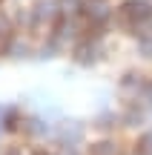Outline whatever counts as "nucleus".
Segmentation results:
<instances>
[{
	"label": "nucleus",
	"instance_id": "4",
	"mask_svg": "<svg viewBox=\"0 0 152 155\" xmlns=\"http://www.w3.org/2000/svg\"><path fill=\"white\" fill-rule=\"evenodd\" d=\"M95 46H92L89 43V40H83V43H78V46H75V61H78V63H83V66H89V63H95Z\"/></svg>",
	"mask_w": 152,
	"mask_h": 155
},
{
	"label": "nucleus",
	"instance_id": "5",
	"mask_svg": "<svg viewBox=\"0 0 152 155\" xmlns=\"http://www.w3.org/2000/svg\"><path fill=\"white\" fill-rule=\"evenodd\" d=\"M6 55L9 58H29L32 55V49H29V43H23V40H6Z\"/></svg>",
	"mask_w": 152,
	"mask_h": 155
},
{
	"label": "nucleus",
	"instance_id": "15",
	"mask_svg": "<svg viewBox=\"0 0 152 155\" xmlns=\"http://www.w3.org/2000/svg\"><path fill=\"white\" fill-rule=\"evenodd\" d=\"M141 150H144V152H152V132H147V135L141 138Z\"/></svg>",
	"mask_w": 152,
	"mask_h": 155
},
{
	"label": "nucleus",
	"instance_id": "1",
	"mask_svg": "<svg viewBox=\"0 0 152 155\" xmlns=\"http://www.w3.org/2000/svg\"><path fill=\"white\" fill-rule=\"evenodd\" d=\"M121 12H124L132 23H144V20L152 17V6L147 3V0H126V3L121 6Z\"/></svg>",
	"mask_w": 152,
	"mask_h": 155
},
{
	"label": "nucleus",
	"instance_id": "7",
	"mask_svg": "<svg viewBox=\"0 0 152 155\" xmlns=\"http://www.w3.org/2000/svg\"><path fill=\"white\" fill-rule=\"evenodd\" d=\"M26 132L34 135V138H40V135L49 132V124H46L43 118H29V121H26Z\"/></svg>",
	"mask_w": 152,
	"mask_h": 155
},
{
	"label": "nucleus",
	"instance_id": "9",
	"mask_svg": "<svg viewBox=\"0 0 152 155\" xmlns=\"http://www.w3.org/2000/svg\"><path fill=\"white\" fill-rule=\"evenodd\" d=\"M17 124H20V118H17L15 109H3V129H17Z\"/></svg>",
	"mask_w": 152,
	"mask_h": 155
},
{
	"label": "nucleus",
	"instance_id": "11",
	"mask_svg": "<svg viewBox=\"0 0 152 155\" xmlns=\"http://www.w3.org/2000/svg\"><path fill=\"white\" fill-rule=\"evenodd\" d=\"M138 49H141L144 58H152V38H149V35H141V40H138Z\"/></svg>",
	"mask_w": 152,
	"mask_h": 155
},
{
	"label": "nucleus",
	"instance_id": "3",
	"mask_svg": "<svg viewBox=\"0 0 152 155\" xmlns=\"http://www.w3.org/2000/svg\"><path fill=\"white\" fill-rule=\"evenodd\" d=\"M32 12H34V23H52L57 15H60V12H57V6L52 3V0H40Z\"/></svg>",
	"mask_w": 152,
	"mask_h": 155
},
{
	"label": "nucleus",
	"instance_id": "13",
	"mask_svg": "<svg viewBox=\"0 0 152 155\" xmlns=\"http://www.w3.org/2000/svg\"><path fill=\"white\" fill-rule=\"evenodd\" d=\"M9 32H11L9 17H6V15H0V38H3V40H9Z\"/></svg>",
	"mask_w": 152,
	"mask_h": 155
},
{
	"label": "nucleus",
	"instance_id": "12",
	"mask_svg": "<svg viewBox=\"0 0 152 155\" xmlns=\"http://www.w3.org/2000/svg\"><path fill=\"white\" fill-rule=\"evenodd\" d=\"M141 121H144V115H141V112H135V109H129L124 115V127H138Z\"/></svg>",
	"mask_w": 152,
	"mask_h": 155
},
{
	"label": "nucleus",
	"instance_id": "8",
	"mask_svg": "<svg viewBox=\"0 0 152 155\" xmlns=\"http://www.w3.org/2000/svg\"><path fill=\"white\" fill-rule=\"evenodd\" d=\"M80 127L78 124H66V127H63V132H60V138H63V144H78L80 141Z\"/></svg>",
	"mask_w": 152,
	"mask_h": 155
},
{
	"label": "nucleus",
	"instance_id": "2",
	"mask_svg": "<svg viewBox=\"0 0 152 155\" xmlns=\"http://www.w3.org/2000/svg\"><path fill=\"white\" fill-rule=\"evenodd\" d=\"M83 12L89 15L92 23H106L109 20V6L103 3V0H89V3H83Z\"/></svg>",
	"mask_w": 152,
	"mask_h": 155
},
{
	"label": "nucleus",
	"instance_id": "16",
	"mask_svg": "<svg viewBox=\"0 0 152 155\" xmlns=\"http://www.w3.org/2000/svg\"><path fill=\"white\" fill-rule=\"evenodd\" d=\"M55 46H57V40H52L49 46H43V49H40V58H52L55 55Z\"/></svg>",
	"mask_w": 152,
	"mask_h": 155
},
{
	"label": "nucleus",
	"instance_id": "14",
	"mask_svg": "<svg viewBox=\"0 0 152 155\" xmlns=\"http://www.w3.org/2000/svg\"><path fill=\"white\" fill-rule=\"evenodd\" d=\"M112 121H115V115H101V118H98V127H101V129H109V127H112Z\"/></svg>",
	"mask_w": 152,
	"mask_h": 155
},
{
	"label": "nucleus",
	"instance_id": "6",
	"mask_svg": "<svg viewBox=\"0 0 152 155\" xmlns=\"http://www.w3.org/2000/svg\"><path fill=\"white\" fill-rule=\"evenodd\" d=\"M89 155H121V150L115 141H98L89 147Z\"/></svg>",
	"mask_w": 152,
	"mask_h": 155
},
{
	"label": "nucleus",
	"instance_id": "10",
	"mask_svg": "<svg viewBox=\"0 0 152 155\" xmlns=\"http://www.w3.org/2000/svg\"><path fill=\"white\" fill-rule=\"evenodd\" d=\"M121 89H144V83H141V75H126L124 81H121Z\"/></svg>",
	"mask_w": 152,
	"mask_h": 155
}]
</instances>
